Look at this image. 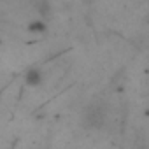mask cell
Segmentation results:
<instances>
[{
	"mask_svg": "<svg viewBox=\"0 0 149 149\" xmlns=\"http://www.w3.org/2000/svg\"><path fill=\"white\" fill-rule=\"evenodd\" d=\"M25 81H26V84H30V86L40 84V83H42V72H40L39 68H30V70H26Z\"/></svg>",
	"mask_w": 149,
	"mask_h": 149,
	"instance_id": "7a4b0ae2",
	"label": "cell"
},
{
	"mask_svg": "<svg viewBox=\"0 0 149 149\" xmlns=\"http://www.w3.org/2000/svg\"><path fill=\"white\" fill-rule=\"evenodd\" d=\"M105 121V109L102 105H90L84 112V125L88 128H100Z\"/></svg>",
	"mask_w": 149,
	"mask_h": 149,
	"instance_id": "6da1fadb",
	"label": "cell"
},
{
	"mask_svg": "<svg viewBox=\"0 0 149 149\" xmlns=\"http://www.w3.org/2000/svg\"><path fill=\"white\" fill-rule=\"evenodd\" d=\"M28 30H30V32H35V33H42V32L46 30V25H44V21H33V23L28 26Z\"/></svg>",
	"mask_w": 149,
	"mask_h": 149,
	"instance_id": "3957f363",
	"label": "cell"
}]
</instances>
